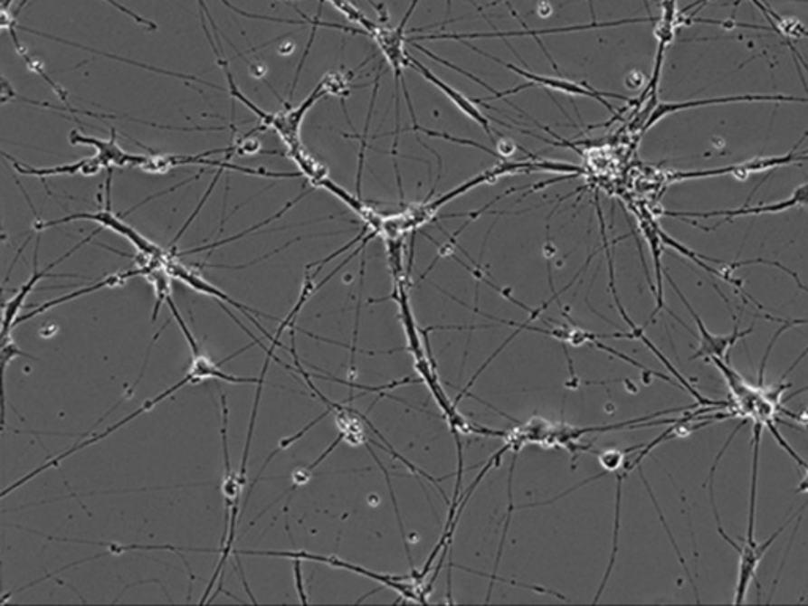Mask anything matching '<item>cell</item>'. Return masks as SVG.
Segmentation results:
<instances>
[{"instance_id":"20","label":"cell","mask_w":808,"mask_h":606,"mask_svg":"<svg viewBox=\"0 0 808 606\" xmlns=\"http://www.w3.org/2000/svg\"><path fill=\"white\" fill-rule=\"evenodd\" d=\"M642 73L640 71H632L629 73V76L625 78V86L629 87V89H638V87H642Z\"/></svg>"},{"instance_id":"4","label":"cell","mask_w":808,"mask_h":606,"mask_svg":"<svg viewBox=\"0 0 808 606\" xmlns=\"http://www.w3.org/2000/svg\"><path fill=\"white\" fill-rule=\"evenodd\" d=\"M807 506L808 504H805L797 514H801ZM796 515H794V518H796ZM794 518H790V520L784 523V526L778 527L777 531L774 532L765 542L759 544L758 540H748V538H746L744 544L737 548L739 567H737V582H736L735 601H733L735 605H742L746 601V592H748V588H750L752 582H755V578H756V570H758L759 563L765 557V551L771 548L772 544L777 540L778 535L784 531V527L788 526Z\"/></svg>"},{"instance_id":"19","label":"cell","mask_w":808,"mask_h":606,"mask_svg":"<svg viewBox=\"0 0 808 606\" xmlns=\"http://www.w3.org/2000/svg\"><path fill=\"white\" fill-rule=\"evenodd\" d=\"M517 149H519L517 144L513 143L512 139H500L499 143H498V154H499V158H509V156H512Z\"/></svg>"},{"instance_id":"1","label":"cell","mask_w":808,"mask_h":606,"mask_svg":"<svg viewBox=\"0 0 808 606\" xmlns=\"http://www.w3.org/2000/svg\"><path fill=\"white\" fill-rule=\"evenodd\" d=\"M248 347L250 346L243 347L239 353L233 354L231 357L222 360V362H218V364H215L214 360L210 359L209 355H205L204 351H201L199 354H193L192 366H190V370L186 373L185 378L180 379L179 383L173 385L171 389L165 390V392H161L160 395H157L155 398H152V400H147V402H142L141 406L136 409L135 412H131L128 417H125L124 421H118L116 425H111V427L106 428L103 433L95 434L92 438L82 440L78 446L68 449L67 452L61 453L59 457L52 458L50 461H46L43 466H40L37 469L32 470L31 474H27V476L23 477V478H19L18 482L13 483L12 487H8V488L2 493V496L6 497V496L12 493L13 489H18L19 487H23L24 483L31 482L33 477H37L38 474H42V472L50 469V468H59V464L62 463L63 459H67V458L71 457V455H74L76 452H80V450L86 449V447L93 446V444H97L100 440H105L109 434L118 431V430H120V428L127 425V423H130L131 421H135L136 417H139V415L144 414V412H148L150 409H154L157 404H160L163 400H166L169 396H173L177 390L185 387L188 383H203V381H209V379H220V381H224V383H260L261 376L260 378H239V376H233V374H228V373H224L222 370V365L228 364L229 360L234 359V357H237V355L243 353V351H247Z\"/></svg>"},{"instance_id":"3","label":"cell","mask_w":808,"mask_h":606,"mask_svg":"<svg viewBox=\"0 0 808 606\" xmlns=\"http://www.w3.org/2000/svg\"><path fill=\"white\" fill-rule=\"evenodd\" d=\"M667 273V272H665ZM667 279H670V283L674 288V291L678 294L682 303H684L687 309L690 311L691 317L695 319L698 326V332H699V347L697 349V353L691 355L690 359H704V360H712V359H722L725 362H728V351L729 347L735 346L737 341L742 340V338H746V335H750L753 332V324L750 327L746 328V332H741V328H739V319L736 321L735 330H733V334L728 335H712L709 330L706 328L704 326V322L701 321V317L698 316V313H695V309L691 308L690 303L687 302V298L682 296V292L679 291L678 286L674 283L673 279L670 277L667 273Z\"/></svg>"},{"instance_id":"5","label":"cell","mask_w":808,"mask_h":606,"mask_svg":"<svg viewBox=\"0 0 808 606\" xmlns=\"http://www.w3.org/2000/svg\"><path fill=\"white\" fill-rule=\"evenodd\" d=\"M797 207H805L808 209V184L797 186L796 190L791 194V198L784 201H778L775 204H761L748 205V207H741L735 211H716V212H663L667 217L679 218H712L725 217L723 222L716 224V229L725 222H731L733 218L746 217V215H763V213H778V212L790 211V209H797Z\"/></svg>"},{"instance_id":"16","label":"cell","mask_w":808,"mask_h":606,"mask_svg":"<svg viewBox=\"0 0 808 606\" xmlns=\"http://www.w3.org/2000/svg\"><path fill=\"white\" fill-rule=\"evenodd\" d=\"M16 357H29V359H33L32 355L23 353V351L16 346V343H14L13 338H10V335H8V336H4V338H2V368H4V376H5L6 368L10 365V362H13Z\"/></svg>"},{"instance_id":"22","label":"cell","mask_w":808,"mask_h":606,"mask_svg":"<svg viewBox=\"0 0 808 606\" xmlns=\"http://www.w3.org/2000/svg\"><path fill=\"white\" fill-rule=\"evenodd\" d=\"M803 469H805V474H803V480L797 487V493H808V464Z\"/></svg>"},{"instance_id":"17","label":"cell","mask_w":808,"mask_h":606,"mask_svg":"<svg viewBox=\"0 0 808 606\" xmlns=\"http://www.w3.org/2000/svg\"><path fill=\"white\" fill-rule=\"evenodd\" d=\"M765 319L782 322V324H784L782 327H784V332H786V330H790L791 327H794V326H803V324H808V319H790V321H784V319H780V317H774V316L771 315H765ZM807 354L808 346L803 349V354H801V355L797 357L796 362H794V364H793V365H791L790 368L786 370V373H784V376H782V378L780 379H782V381H784V379H786V376H788V374H790V373L793 372V370H794V368H796V366L799 365V364H801V362H803L805 357H807Z\"/></svg>"},{"instance_id":"15","label":"cell","mask_w":808,"mask_h":606,"mask_svg":"<svg viewBox=\"0 0 808 606\" xmlns=\"http://www.w3.org/2000/svg\"><path fill=\"white\" fill-rule=\"evenodd\" d=\"M332 5L339 10V12L345 14L346 18L352 21V23H356V24L360 25L362 29L368 32L371 35H373V32L376 31L377 25L370 21V19L365 16L364 12L362 10H358L357 6L351 4L349 0H328Z\"/></svg>"},{"instance_id":"12","label":"cell","mask_w":808,"mask_h":606,"mask_svg":"<svg viewBox=\"0 0 808 606\" xmlns=\"http://www.w3.org/2000/svg\"><path fill=\"white\" fill-rule=\"evenodd\" d=\"M148 273L150 272H148L147 269H142V267L130 269V270H124V272L112 273V275L106 277V279H101V281H93L92 285L87 286V288H82L80 291L71 292V294H67V296H63V298H54V300L43 303V305H40V307H35V309L31 311L29 315L18 317L16 322H14V327L19 326V324H23V322L29 321V319L35 317V316L42 315V313L48 311V309L59 307L61 303H67L70 302V300H73V298H82V296H86V294L99 291V289H103V288H118V286L125 285L128 279H135V277H147Z\"/></svg>"},{"instance_id":"6","label":"cell","mask_w":808,"mask_h":606,"mask_svg":"<svg viewBox=\"0 0 808 606\" xmlns=\"http://www.w3.org/2000/svg\"><path fill=\"white\" fill-rule=\"evenodd\" d=\"M101 229L103 228H99L97 231H93L92 234L86 237L84 241H80L76 247L71 248L67 254H63L62 258H59V260H54V262L48 264L43 270H38V247H40V239H37V245H35V251H33V272H32L31 279H27V283H25L23 288H19L18 292L13 296L10 302L4 303V328H2V338H4V336H8L10 332H12V328H14V322L18 319L19 311L24 307L25 298H27V296L33 291V288H35L38 281L44 279V277H48V273H50L57 264H61L63 260H68L74 251H78L82 245H86V243L92 241L95 235L101 232Z\"/></svg>"},{"instance_id":"7","label":"cell","mask_w":808,"mask_h":606,"mask_svg":"<svg viewBox=\"0 0 808 606\" xmlns=\"http://www.w3.org/2000/svg\"><path fill=\"white\" fill-rule=\"evenodd\" d=\"M657 18L649 16V18H633L621 19V21H613V23H599L593 21L591 24L572 25V27H557V29H525V31L513 32H493V33H434V35H422V40H460L463 42L466 38H506V37H523V35H531V37H540V35H548V33H568V32L591 31V29H604V27H616L623 24H636V23H655Z\"/></svg>"},{"instance_id":"23","label":"cell","mask_w":808,"mask_h":606,"mask_svg":"<svg viewBox=\"0 0 808 606\" xmlns=\"http://www.w3.org/2000/svg\"><path fill=\"white\" fill-rule=\"evenodd\" d=\"M13 0H2V10H8V5L12 4Z\"/></svg>"},{"instance_id":"18","label":"cell","mask_w":808,"mask_h":606,"mask_svg":"<svg viewBox=\"0 0 808 606\" xmlns=\"http://www.w3.org/2000/svg\"><path fill=\"white\" fill-rule=\"evenodd\" d=\"M300 567H302V559H294V576H296L297 592H299V597H300L302 603H309V599H307V594H305V588H303L302 569Z\"/></svg>"},{"instance_id":"13","label":"cell","mask_w":808,"mask_h":606,"mask_svg":"<svg viewBox=\"0 0 808 606\" xmlns=\"http://www.w3.org/2000/svg\"><path fill=\"white\" fill-rule=\"evenodd\" d=\"M659 229L661 226L655 223L652 218H642V231L644 237L648 239L649 247H651V251H652V256H654V264H655V275H657V291H655V298H657V307H655L654 313L651 316V321H654L655 316L657 313H661V309L665 308V300H663V279H661V245H663V241H661V232H659Z\"/></svg>"},{"instance_id":"14","label":"cell","mask_w":808,"mask_h":606,"mask_svg":"<svg viewBox=\"0 0 808 606\" xmlns=\"http://www.w3.org/2000/svg\"><path fill=\"white\" fill-rule=\"evenodd\" d=\"M171 275L165 270V269H157L152 273H148L146 279H147L148 283L152 285L155 291V308L154 313H152V321H157V317H158V313H160L161 305L163 302H167V298H171V294H173V288H171Z\"/></svg>"},{"instance_id":"8","label":"cell","mask_w":808,"mask_h":606,"mask_svg":"<svg viewBox=\"0 0 808 606\" xmlns=\"http://www.w3.org/2000/svg\"><path fill=\"white\" fill-rule=\"evenodd\" d=\"M68 139H70L71 146H90V147L97 150L95 155L101 160L105 169L114 166L139 167L144 158H146V155H133L125 152L119 146L116 128H111V137L108 141L100 139V137H87V135H82L78 130L70 131Z\"/></svg>"},{"instance_id":"11","label":"cell","mask_w":808,"mask_h":606,"mask_svg":"<svg viewBox=\"0 0 808 606\" xmlns=\"http://www.w3.org/2000/svg\"><path fill=\"white\" fill-rule=\"evenodd\" d=\"M2 156L6 158V160H10L13 169H14L16 173L21 174V175L38 177V179L56 177V175H76V174L84 175V177H90V175H97V174L101 173V169L105 167L97 155H95V156H90V158H82V160L76 161V163L59 165V166L52 167L29 166V165H25V163H21V161L16 160V158H13V156H10L6 152H2Z\"/></svg>"},{"instance_id":"21","label":"cell","mask_w":808,"mask_h":606,"mask_svg":"<svg viewBox=\"0 0 808 606\" xmlns=\"http://www.w3.org/2000/svg\"><path fill=\"white\" fill-rule=\"evenodd\" d=\"M784 414L790 415L791 419H794V421H799V423H805L808 425V408L803 409L801 414H791L788 411H784Z\"/></svg>"},{"instance_id":"10","label":"cell","mask_w":808,"mask_h":606,"mask_svg":"<svg viewBox=\"0 0 808 606\" xmlns=\"http://www.w3.org/2000/svg\"><path fill=\"white\" fill-rule=\"evenodd\" d=\"M407 67H413L414 70H417L420 75L423 76L426 80H430L433 86H436V89H439L441 92L444 93L445 97L451 99L452 103L457 106L458 109L463 112L464 116H468V118H472L474 122L480 125L483 131L487 133L488 137H490L491 141H494L493 133H491V128H490V120H488L487 116L477 108L475 99H468L464 93L458 92L457 89H453V87L449 86L444 80H439L438 76L434 75L432 70L423 67V65H422L419 61H415L411 54H407Z\"/></svg>"},{"instance_id":"2","label":"cell","mask_w":808,"mask_h":606,"mask_svg":"<svg viewBox=\"0 0 808 606\" xmlns=\"http://www.w3.org/2000/svg\"><path fill=\"white\" fill-rule=\"evenodd\" d=\"M463 43L466 46H470L471 50L475 51V52H479L481 56L488 57V59H491L494 62L500 63V65H504L506 69L512 70L515 71L517 75L523 76L525 80L532 82L534 86H540L545 89V90H556V92L567 93V95H578V97H589V99H597L600 101L602 105L608 108L611 112L616 111L613 106L606 101L605 99H623V101H629V97H623V95H619V93H610V92H600L597 89H594L593 86H589L586 82H575V80H564V78H553V76H543V75H536V73H531V71H528V70L519 69V67H515L513 63L506 62V61H500L498 57L491 56V54H487V52H483V51L479 50V48H475L472 44L466 43L463 40Z\"/></svg>"},{"instance_id":"9","label":"cell","mask_w":808,"mask_h":606,"mask_svg":"<svg viewBox=\"0 0 808 606\" xmlns=\"http://www.w3.org/2000/svg\"><path fill=\"white\" fill-rule=\"evenodd\" d=\"M739 101H746H746L808 103V99L791 97V95H735V97H720V99H691V101H682V103H661L649 116L648 122L644 125V130L652 128L657 122H661V118H667L668 114H674V112L682 111V109L701 108V106L728 105V103H739Z\"/></svg>"}]
</instances>
